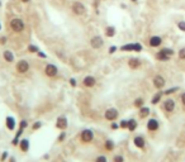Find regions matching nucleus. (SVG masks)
I'll list each match as a JSON object with an SVG mask.
<instances>
[{
    "instance_id": "12",
    "label": "nucleus",
    "mask_w": 185,
    "mask_h": 162,
    "mask_svg": "<svg viewBox=\"0 0 185 162\" xmlns=\"http://www.w3.org/2000/svg\"><path fill=\"white\" fill-rule=\"evenodd\" d=\"M153 85H155V87L156 89H162L163 86H165V79L162 77V76H155V79H153Z\"/></svg>"
},
{
    "instance_id": "16",
    "label": "nucleus",
    "mask_w": 185,
    "mask_h": 162,
    "mask_svg": "<svg viewBox=\"0 0 185 162\" xmlns=\"http://www.w3.org/2000/svg\"><path fill=\"white\" fill-rule=\"evenodd\" d=\"M18 146H19V148H20V151H22V152H28V150H29V140L28 139H20Z\"/></svg>"
},
{
    "instance_id": "3",
    "label": "nucleus",
    "mask_w": 185,
    "mask_h": 162,
    "mask_svg": "<svg viewBox=\"0 0 185 162\" xmlns=\"http://www.w3.org/2000/svg\"><path fill=\"white\" fill-rule=\"evenodd\" d=\"M10 27H11V29H13L14 32H22L23 29H24V23H23V20L22 19H18V18H15V19H13L10 22Z\"/></svg>"
},
{
    "instance_id": "38",
    "label": "nucleus",
    "mask_w": 185,
    "mask_h": 162,
    "mask_svg": "<svg viewBox=\"0 0 185 162\" xmlns=\"http://www.w3.org/2000/svg\"><path fill=\"white\" fill-rule=\"evenodd\" d=\"M110 127H112V129H118V128H119V125L118 124H117V123H114V122H112V124H110Z\"/></svg>"
},
{
    "instance_id": "11",
    "label": "nucleus",
    "mask_w": 185,
    "mask_h": 162,
    "mask_svg": "<svg viewBox=\"0 0 185 162\" xmlns=\"http://www.w3.org/2000/svg\"><path fill=\"white\" fill-rule=\"evenodd\" d=\"M133 143H134V146H136L137 148H140V150L145 148V146H146V140H145V138L142 137V135H137V137H134Z\"/></svg>"
},
{
    "instance_id": "14",
    "label": "nucleus",
    "mask_w": 185,
    "mask_h": 162,
    "mask_svg": "<svg viewBox=\"0 0 185 162\" xmlns=\"http://www.w3.org/2000/svg\"><path fill=\"white\" fill-rule=\"evenodd\" d=\"M82 84H84V86L85 87H92V86H95L96 80H95L94 76H86V77L84 79Z\"/></svg>"
},
{
    "instance_id": "46",
    "label": "nucleus",
    "mask_w": 185,
    "mask_h": 162,
    "mask_svg": "<svg viewBox=\"0 0 185 162\" xmlns=\"http://www.w3.org/2000/svg\"><path fill=\"white\" fill-rule=\"evenodd\" d=\"M0 29H1V24H0Z\"/></svg>"
},
{
    "instance_id": "27",
    "label": "nucleus",
    "mask_w": 185,
    "mask_h": 162,
    "mask_svg": "<svg viewBox=\"0 0 185 162\" xmlns=\"http://www.w3.org/2000/svg\"><path fill=\"white\" fill-rule=\"evenodd\" d=\"M113 162H124V158L122 155H117L114 156V158H113Z\"/></svg>"
},
{
    "instance_id": "2",
    "label": "nucleus",
    "mask_w": 185,
    "mask_h": 162,
    "mask_svg": "<svg viewBox=\"0 0 185 162\" xmlns=\"http://www.w3.org/2000/svg\"><path fill=\"white\" fill-rule=\"evenodd\" d=\"M118 110H117L115 108H109L105 110V113H104V118L107 119V120L109 122H114L117 120V118H118Z\"/></svg>"
},
{
    "instance_id": "44",
    "label": "nucleus",
    "mask_w": 185,
    "mask_h": 162,
    "mask_svg": "<svg viewBox=\"0 0 185 162\" xmlns=\"http://www.w3.org/2000/svg\"><path fill=\"white\" fill-rule=\"evenodd\" d=\"M22 1H23V3H28V1H29V0H22Z\"/></svg>"
},
{
    "instance_id": "1",
    "label": "nucleus",
    "mask_w": 185,
    "mask_h": 162,
    "mask_svg": "<svg viewBox=\"0 0 185 162\" xmlns=\"http://www.w3.org/2000/svg\"><path fill=\"white\" fill-rule=\"evenodd\" d=\"M92 139H94V132L91 129H84L80 134V140L82 143H90Z\"/></svg>"
},
{
    "instance_id": "32",
    "label": "nucleus",
    "mask_w": 185,
    "mask_h": 162,
    "mask_svg": "<svg viewBox=\"0 0 185 162\" xmlns=\"http://www.w3.org/2000/svg\"><path fill=\"white\" fill-rule=\"evenodd\" d=\"M179 57L181 59H185V48H181L179 51Z\"/></svg>"
},
{
    "instance_id": "28",
    "label": "nucleus",
    "mask_w": 185,
    "mask_h": 162,
    "mask_svg": "<svg viewBox=\"0 0 185 162\" xmlns=\"http://www.w3.org/2000/svg\"><path fill=\"white\" fill-rule=\"evenodd\" d=\"M119 128H122V129H127L128 128V120H122L119 123Z\"/></svg>"
},
{
    "instance_id": "21",
    "label": "nucleus",
    "mask_w": 185,
    "mask_h": 162,
    "mask_svg": "<svg viewBox=\"0 0 185 162\" xmlns=\"http://www.w3.org/2000/svg\"><path fill=\"white\" fill-rule=\"evenodd\" d=\"M148 114H150V109L147 108V106H142V108H140V118H146V117H148Z\"/></svg>"
},
{
    "instance_id": "10",
    "label": "nucleus",
    "mask_w": 185,
    "mask_h": 162,
    "mask_svg": "<svg viewBox=\"0 0 185 162\" xmlns=\"http://www.w3.org/2000/svg\"><path fill=\"white\" fill-rule=\"evenodd\" d=\"M158 127H160V124H158V120L157 119H150L148 122H147V129H148L150 132H156L157 129H158Z\"/></svg>"
},
{
    "instance_id": "36",
    "label": "nucleus",
    "mask_w": 185,
    "mask_h": 162,
    "mask_svg": "<svg viewBox=\"0 0 185 162\" xmlns=\"http://www.w3.org/2000/svg\"><path fill=\"white\" fill-rule=\"evenodd\" d=\"M20 128H24V129H26V128L28 127V123H27V120H24V119H23V120L22 122H20V125H19Z\"/></svg>"
},
{
    "instance_id": "37",
    "label": "nucleus",
    "mask_w": 185,
    "mask_h": 162,
    "mask_svg": "<svg viewBox=\"0 0 185 162\" xmlns=\"http://www.w3.org/2000/svg\"><path fill=\"white\" fill-rule=\"evenodd\" d=\"M176 90H178V87H172V89H169V90H166V91H165V94H166V95H169V94L175 92Z\"/></svg>"
},
{
    "instance_id": "24",
    "label": "nucleus",
    "mask_w": 185,
    "mask_h": 162,
    "mask_svg": "<svg viewBox=\"0 0 185 162\" xmlns=\"http://www.w3.org/2000/svg\"><path fill=\"white\" fill-rule=\"evenodd\" d=\"M105 34H107V37H113L115 34V29H114V27H108L107 29H105Z\"/></svg>"
},
{
    "instance_id": "6",
    "label": "nucleus",
    "mask_w": 185,
    "mask_h": 162,
    "mask_svg": "<svg viewBox=\"0 0 185 162\" xmlns=\"http://www.w3.org/2000/svg\"><path fill=\"white\" fill-rule=\"evenodd\" d=\"M44 72H46V75H47L48 77H54V76L58 74V69L54 65H52V63H48V65L46 66V69H44Z\"/></svg>"
},
{
    "instance_id": "4",
    "label": "nucleus",
    "mask_w": 185,
    "mask_h": 162,
    "mask_svg": "<svg viewBox=\"0 0 185 162\" xmlns=\"http://www.w3.org/2000/svg\"><path fill=\"white\" fill-rule=\"evenodd\" d=\"M67 125H69V122H67V118L64 117V115H61V117H58L57 118V122H56V128L57 129H60V130H65Z\"/></svg>"
},
{
    "instance_id": "17",
    "label": "nucleus",
    "mask_w": 185,
    "mask_h": 162,
    "mask_svg": "<svg viewBox=\"0 0 185 162\" xmlns=\"http://www.w3.org/2000/svg\"><path fill=\"white\" fill-rule=\"evenodd\" d=\"M161 43H162V39L160 37H157V36L151 37V39H150V46L151 47H158Z\"/></svg>"
},
{
    "instance_id": "35",
    "label": "nucleus",
    "mask_w": 185,
    "mask_h": 162,
    "mask_svg": "<svg viewBox=\"0 0 185 162\" xmlns=\"http://www.w3.org/2000/svg\"><path fill=\"white\" fill-rule=\"evenodd\" d=\"M28 49H29V52H38V48H37L36 46H29Z\"/></svg>"
},
{
    "instance_id": "43",
    "label": "nucleus",
    "mask_w": 185,
    "mask_h": 162,
    "mask_svg": "<svg viewBox=\"0 0 185 162\" xmlns=\"http://www.w3.org/2000/svg\"><path fill=\"white\" fill-rule=\"evenodd\" d=\"M181 101H183V104L185 105V92H184L183 95H181Z\"/></svg>"
},
{
    "instance_id": "30",
    "label": "nucleus",
    "mask_w": 185,
    "mask_h": 162,
    "mask_svg": "<svg viewBox=\"0 0 185 162\" xmlns=\"http://www.w3.org/2000/svg\"><path fill=\"white\" fill-rule=\"evenodd\" d=\"M41 127H42V123H41V122H36L34 124L32 125V129H33V130H37V129H39Z\"/></svg>"
},
{
    "instance_id": "45",
    "label": "nucleus",
    "mask_w": 185,
    "mask_h": 162,
    "mask_svg": "<svg viewBox=\"0 0 185 162\" xmlns=\"http://www.w3.org/2000/svg\"><path fill=\"white\" fill-rule=\"evenodd\" d=\"M132 1H137V0H132Z\"/></svg>"
},
{
    "instance_id": "8",
    "label": "nucleus",
    "mask_w": 185,
    "mask_h": 162,
    "mask_svg": "<svg viewBox=\"0 0 185 162\" xmlns=\"http://www.w3.org/2000/svg\"><path fill=\"white\" fill-rule=\"evenodd\" d=\"M103 43H104L103 38H102V37H99V36H95V37H92L91 39H90V44H91L92 48H95V49L100 48V47L103 46Z\"/></svg>"
},
{
    "instance_id": "18",
    "label": "nucleus",
    "mask_w": 185,
    "mask_h": 162,
    "mask_svg": "<svg viewBox=\"0 0 185 162\" xmlns=\"http://www.w3.org/2000/svg\"><path fill=\"white\" fill-rule=\"evenodd\" d=\"M3 56H4V59H5L6 62H13L14 61V54H13L11 51H4Z\"/></svg>"
},
{
    "instance_id": "9",
    "label": "nucleus",
    "mask_w": 185,
    "mask_h": 162,
    "mask_svg": "<svg viewBox=\"0 0 185 162\" xmlns=\"http://www.w3.org/2000/svg\"><path fill=\"white\" fill-rule=\"evenodd\" d=\"M72 10L75 14H77V15H81V14H85V6L82 5L81 3H74V5H72Z\"/></svg>"
},
{
    "instance_id": "7",
    "label": "nucleus",
    "mask_w": 185,
    "mask_h": 162,
    "mask_svg": "<svg viewBox=\"0 0 185 162\" xmlns=\"http://www.w3.org/2000/svg\"><path fill=\"white\" fill-rule=\"evenodd\" d=\"M120 49L122 51H136V52H140V51H142V46L140 43H129V44L122 46Z\"/></svg>"
},
{
    "instance_id": "40",
    "label": "nucleus",
    "mask_w": 185,
    "mask_h": 162,
    "mask_svg": "<svg viewBox=\"0 0 185 162\" xmlns=\"http://www.w3.org/2000/svg\"><path fill=\"white\" fill-rule=\"evenodd\" d=\"M0 43H1V44H5V43H6V38H5V37H3L1 39H0Z\"/></svg>"
},
{
    "instance_id": "5",
    "label": "nucleus",
    "mask_w": 185,
    "mask_h": 162,
    "mask_svg": "<svg viewBox=\"0 0 185 162\" xmlns=\"http://www.w3.org/2000/svg\"><path fill=\"white\" fill-rule=\"evenodd\" d=\"M28 70H29V63L26 59H20V61L16 63V71H18L19 74H26Z\"/></svg>"
},
{
    "instance_id": "22",
    "label": "nucleus",
    "mask_w": 185,
    "mask_h": 162,
    "mask_svg": "<svg viewBox=\"0 0 185 162\" xmlns=\"http://www.w3.org/2000/svg\"><path fill=\"white\" fill-rule=\"evenodd\" d=\"M136 128H137V122L134 120V119H129V120H128V128H127V129H128L129 132H134V130H136Z\"/></svg>"
},
{
    "instance_id": "23",
    "label": "nucleus",
    "mask_w": 185,
    "mask_h": 162,
    "mask_svg": "<svg viewBox=\"0 0 185 162\" xmlns=\"http://www.w3.org/2000/svg\"><path fill=\"white\" fill-rule=\"evenodd\" d=\"M156 57H157V59H160V61H167V59L170 58V56H169V54L163 53L162 51H160V52L156 54Z\"/></svg>"
},
{
    "instance_id": "42",
    "label": "nucleus",
    "mask_w": 185,
    "mask_h": 162,
    "mask_svg": "<svg viewBox=\"0 0 185 162\" xmlns=\"http://www.w3.org/2000/svg\"><path fill=\"white\" fill-rule=\"evenodd\" d=\"M6 156H8V153H6V152H4V153H3V156H1V161H5Z\"/></svg>"
},
{
    "instance_id": "13",
    "label": "nucleus",
    "mask_w": 185,
    "mask_h": 162,
    "mask_svg": "<svg viewBox=\"0 0 185 162\" xmlns=\"http://www.w3.org/2000/svg\"><path fill=\"white\" fill-rule=\"evenodd\" d=\"M163 109H165L167 113L174 112V109H175V101L172 100V99L165 100V103H163Z\"/></svg>"
},
{
    "instance_id": "41",
    "label": "nucleus",
    "mask_w": 185,
    "mask_h": 162,
    "mask_svg": "<svg viewBox=\"0 0 185 162\" xmlns=\"http://www.w3.org/2000/svg\"><path fill=\"white\" fill-rule=\"evenodd\" d=\"M70 84L72 85V86H76V81H75V79H71L70 80Z\"/></svg>"
},
{
    "instance_id": "34",
    "label": "nucleus",
    "mask_w": 185,
    "mask_h": 162,
    "mask_svg": "<svg viewBox=\"0 0 185 162\" xmlns=\"http://www.w3.org/2000/svg\"><path fill=\"white\" fill-rule=\"evenodd\" d=\"M178 27H179L180 31H184V32H185V22H180V23H178Z\"/></svg>"
},
{
    "instance_id": "31",
    "label": "nucleus",
    "mask_w": 185,
    "mask_h": 162,
    "mask_svg": "<svg viewBox=\"0 0 185 162\" xmlns=\"http://www.w3.org/2000/svg\"><path fill=\"white\" fill-rule=\"evenodd\" d=\"M163 53H166V54H169V56H172L174 54V51L172 49H170V48H163V49H161Z\"/></svg>"
},
{
    "instance_id": "25",
    "label": "nucleus",
    "mask_w": 185,
    "mask_h": 162,
    "mask_svg": "<svg viewBox=\"0 0 185 162\" xmlns=\"http://www.w3.org/2000/svg\"><path fill=\"white\" fill-rule=\"evenodd\" d=\"M161 96H162V92H158V94H156V95H155L153 97H152V101H151V103L152 104H157L160 100H161Z\"/></svg>"
},
{
    "instance_id": "26",
    "label": "nucleus",
    "mask_w": 185,
    "mask_h": 162,
    "mask_svg": "<svg viewBox=\"0 0 185 162\" xmlns=\"http://www.w3.org/2000/svg\"><path fill=\"white\" fill-rule=\"evenodd\" d=\"M134 106H136V108H142V106H143V99L138 97V99L134 100Z\"/></svg>"
},
{
    "instance_id": "39",
    "label": "nucleus",
    "mask_w": 185,
    "mask_h": 162,
    "mask_svg": "<svg viewBox=\"0 0 185 162\" xmlns=\"http://www.w3.org/2000/svg\"><path fill=\"white\" fill-rule=\"evenodd\" d=\"M115 49H117V47H114V46L110 47V48H109V53H114V52H115Z\"/></svg>"
},
{
    "instance_id": "20",
    "label": "nucleus",
    "mask_w": 185,
    "mask_h": 162,
    "mask_svg": "<svg viewBox=\"0 0 185 162\" xmlns=\"http://www.w3.org/2000/svg\"><path fill=\"white\" fill-rule=\"evenodd\" d=\"M104 147H105V150L112 152L113 150H114V142H113L112 139H107L105 143H104Z\"/></svg>"
},
{
    "instance_id": "15",
    "label": "nucleus",
    "mask_w": 185,
    "mask_h": 162,
    "mask_svg": "<svg viewBox=\"0 0 185 162\" xmlns=\"http://www.w3.org/2000/svg\"><path fill=\"white\" fill-rule=\"evenodd\" d=\"M5 124H6V128L9 129L10 132L11 130H14L15 129V119L13 117H10V115H8L5 118Z\"/></svg>"
},
{
    "instance_id": "19",
    "label": "nucleus",
    "mask_w": 185,
    "mask_h": 162,
    "mask_svg": "<svg viewBox=\"0 0 185 162\" xmlns=\"http://www.w3.org/2000/svg\"><path fill=\"white\" fill-rule=\"evenodd\" d=\"M128 65H129V67L131 69H138L140 67V65H141V61L138 58H131L128 61Z\"/></svg>"
},
{
    "instance_id": "29",
    "label": "nucleus",
    "mask_w": 185,
    "mask_h": 162,
    "mask_svg": "<svg viewBox=\"0 0 185 162\" xmlns=\"http://www.w3.org/2000/svg\"><path fill=\"white\" fill-rule=\"evenodd\" d=\"M95 162H108V160H107L105 156H98V157H96V160H95Z\"/></svg>"
},
{
    "instance_id": "33",
    "label": "nucleus",
    "mask_w": 185,
    "mask_h": 162,
    "mask_svg": "<svg viewBox=\"0 0 185 162\" xmlns=\"http://www.w3.org/2000/svg\"><path fill=\"white\" fill-rule=\"evenodd\" d=\"M65 137H66V133H65V132H62V133H61L60 135H58V138H57V140H58V142H62V140H64V139H65Z\"/></svg>"
}]
</instances>
